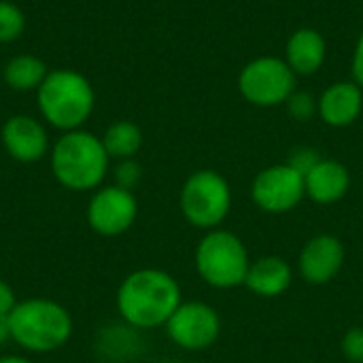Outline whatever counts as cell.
<instances>
[{
  "instance_id": "6da1fadb",
  "label": "cell",
  "mask_w": 363,
  "mask_h": 363,
  "mask_svg": "<svg viewBox=\"0 0 363 363\" xmlns=\"http://www.w3.org/2000/svg\"><path fill=\"white\" fill-rule=\"evenodd\" d=\"M181 302L183 294L179 281L160 268H140L130 272L117 287L115 296L121 321L138 332L166 325Z\"/></svg>"
},
{
  "instance_id": "7a4b0ae2",
  "label": "cell",
  "mask_w": 363,
  "mask_h": 363,
  "mask_svg": "<svg viewBox=\"0 0 363 363\" xmlns=\"http://www.w3.org/2000/svg\"><path fill=\"white\" fill-rule=\"evenodd\" d=\"M11 340L26 353L47 355L68 345L74 332L68 308L49 298H30L15 304L9 315Z\"/></svg>"
},
{
  "instance_id": "3957f363",
  "label": "cell",
  "mask_w": 363,
  "mask_h": 363,
  "mask_svg": "<svg viewBox=\"0 0 363 363\" xmlns=\"http://www.w3.org/2000/svg\"><path fill=\"white\" fill-rule=\"evenodd\" d=\"M108 164L102 138L87 130L64 132L51 149V172L70 191H96L106 179Z\"/></svg>"
},
{
  "instance_id": "277c9868",
  "label": "cell",
  "mask_w": 363,
  "mask_h": 363,
  "mask_svg": "<svg viewBox=\"0 0 363 363\" xmlns=\"http://www.w3.org/2000/svg\"><path fill=\"white\" fill-rule=\"evenodd\" d=\"M36 98L45 121L62 132L81 130L96 102L91 83L74 70H49Z\"/></svg>"
},
{
  "instance_id": "5b68a950",
  "label": "cell",
  "mask_w": 363,
  "mask_h": 363,
  "mask_svg": "<svg viewBox=\"0 0 363 363\" xmlns=\"http://www.w3.org/2000/svg\"><path fill=\"white\" fill-rule=\"evenodd\" d=\"M200 279L215 289H234L245 285L251 266L249 249L230 230H208L194 253Z\"/></svg>"
},
{
  "instance_id": "8992f818",
  "label": "cell",
  "mask_w": 363,
  "mask_h": 363,
  "mask_svg": "<svg viewBox=\"0 0 363 363\" xmlns=\"http://www.w3.org/2000/svg\"><path fill=\"white\" fill-rule=\"evenodd\" d=\"M179 206L189 225L204 232L215 230L232 211V187L223 174L215 170H198L183 183Z\"/></svg>"
},
{
  "instance_id": "52a82bcc",
  "label": "cell",
  "mask_w": 363,
  "mask_h": 363,
  "mask_svg": "<svg viewBox=\"0 0 363 363\" xmlns=\"http://www.w3.org/2000/svg\"><path fill=\"white\" fill-rule=\"evenodd\" d=\"M240 96L259 108H272L285 104L296 91V72L289 64L274 55H262L251 60L238 74Z\"/></svg>"
},
{
  "instance_id": "ba28073f",
  "label": "cell",
  "mask_w": 363,
  "mask_h": 363,
  "mask_svg": "<svg viewBox=\"0 0 363 363\" xmlns=\"http://www.w3.org/2000/svg\"><path fill=\"white\" fill-rule=\"evenodd\" d=\"M306 198L304 174L285 164H274L255 174L251 183L253 204L268 215H285Z\"/></svg>"
},
{
  "instance_id": "9c48e42d",
  "label": "cell",
  "mask_w": 363,
  "mask_h": 363,
  "mask_svg": "<svg viewBox=\"0 0 363 363\" xmlns=\"http://www.w3.org/2000/svg\"><path fill=\"white\" fill-rule=\"evenodd\" d=\"M168 338L183 351H206L221 334V317L206 302H181L164 325Z\"/></svg>"
},
{
  "instance_id": "30bf717a",
  "label": "cell",
  "mask_w": 363,
  "mask_h": 363,
  "mask_svg": "<svg viewBox=\"0 0 363 363\" xmlns=\"http://www.w3.org/2000/svg\"><path fill=\"white\" fill-rule=\"evenodd\" d=\"M87 225L104 238L125 234L138 217V200L134 191L119 185L98 187L87 202Z\"/></svg>"
},
{
  "instance_id": "8fae6325",
  "label": "cell",
  "mask_w": 363,
  "mask_h": 363,
  "mask_svg": "<svg viewBox=\"0 0 363 363\" xmlns=\"http://www.w3.org/2000/svg\"><path fill=\"white\" fill-rule=\"evenodd\" d=\"M347 262V249L342 240L334 234L313 236L300 251L298 270L308 285L332 283Z\"/></svg>"
},
{
  "instance_id": "7c38bea8",
  "label": "cell",
  "mask_w": 363,
  "mask_h": 363,
  "mask_svg": "<svg viewBox=\"0 0 363 363\" xmlns=\"http://www.w3.org/2000/svg\"><path fill=\"white\" fill-rule=\"evenodd\" d=\"M2 145L6 153L21 164H34L49 151V136L43 123L28 115L9 117L2 125Z\"/></svg>"
},
{
  "instance_id": "4fadbf2b",
  "label": "cell",
  "mask_w": 363,
  "mask_h": 363,
  "mask_svg": "<svg viewBox=\"0 0 363 363\" xmlns=\"http://www.w3.org/2000/svg\"><path fill=\"white\" fill-rule=\"evenodd\" d=\"M363 111V89L355 81H336L317 98V115L330 128L353 125Z\"/></svg>"
},
{
  "instance_id": "5bb4252c",
  "label": "cell",
  "mask_w": 363,
  "mask_h": 363,
  "mask_svg": "<svg viewBox=\"0 0 363 363\" xmlns=\"http://www.w3.org/2000/svg\"><path fill=\"white\" fill-rule=\"evenodd\" d=\"M306 198L317 204H336L351 189V172L338 160L323 157L308 174H304Z\"/></svg>"
},
{
  "instance_id": "9a60e30c",
  "label": "cell",
  "mask_w": 363,
  "mask_h": 363,
  "mask_svg": "<svg viewBox=\"0 0 363 363\" xmlns=\"http://www.w3.org/2000/svg\"><path fill=\"white\" fill-rule=\"evenodd\" d=\"M294 283V268L279 255H264L251 262L245 287L259 298H279Z\"/></svg>"
},
{
  "instance_id": "2e32d148",
  "label": "cell",
  "mask_w": 363,
  "mask_h": 363,
  "mask_svg": "<svg viewBox=\"0 0 363 363\" xmlns=\"http://www.w3.org/2000/svg\"><path fill=\"white\" fill-rule=\"evenodd\" d=\"M328 55L325 38L315 28L296 30L285 47V62L296 72V77H311L321 70Z\"/></svg>"
},
{
  "instance_id": "e0dca14e",
  "label": "cell",
  "mask_w": 363,
  "mask_h": 363,
  "mask_svg": "<svg viewBox=\"0 0 363 363\" xmlns=\"http://www.w3.org/2000/svg\"><path fill=\"white\" fill-rule=\"evenodd\" d=\"M47 74V64L36 55H17L4 66V81L17 91L38 89Z\"/></svg>"
},
{
  "instance_id": "ac0fdd59",
  "label": "cell",
  "mask_w": 363,
  "mask_h": 363,
  "mask_svg": "<svg viewBox=\"0 0 363 363\" xmlns=\"http://www.w3.org/2000/svg\"><path fill=\"white\" fill-rule=\"evenodd\" d=\"M102 145L111 160H130L143 147V132L132 121H115L104 132Z\"/></svg>"
},
{
  "instance_id": "d6986e66",
  "label": "cell",
  "mask_w": 363,
  "mask_h": 363,
  "mask_svg": "<svg viewBox=\"0 0 363 363\" xmlns=\"http://www.w3.org/2000/svg\"><path fill=\"white\" fill-rule=\"evenodd\" d=\"M26 30V17L19 6L9 0H0V43L19 38Z\"/></svg>"
},
{
  "instance_id": "ffe728a7",
  "label": "cell",
  "mask_w": 363,
  "mask_h": 363,
  "mask_svg": "<svg viewBox=\"0 0 363 363\" xmlns=\"http://www.w3.org/2000/svg\"><path fill=\"white\" fill-rule=\"evenodd\" d=\"M287 113L296 119V121H311L317 115V98L311 91H302L296 89L289 98H287Z\"/></svg>"
},
{
  "instance_id": "44dd1931",
  "label": "cell",
  "mask_w": 363,
  "mask_h": 363,
  "mask_svg": "<svg viewBox=\"0 0 363 363\" xmlns=\"http://www.w3.org/2000/svg\"><path fill=\"white\" fill-rule=\"evenodd\" d=\"M113 177H115V185H119V187L132 191V189L140 183V179H143V168H140V164H138L134 157L121 160V162L115 166Z\"/></svg>"
},
{
  "instance_id": "7402d4cb",
  "label": "cell",
  "mask_w": 363,
  "mask_h": 363,
  "mask_svg": "<svg viewBox=\"0 0 363 363\" xmlns=\"http://www.w3.org/2000/svg\"><path fill=\"white\" fill-rule=\"evenodd\" d=\"M321 160H323V157L319 155L317 149H313V147H298V149H294V151L289 153L287 164H289L291 168H296L300 174H308Z\"/></svg>"
},
{
  "instance_id": "603a6c76",
  "label": "cell",
  "mask_w": 363,
  "mask_h": 363,
  "mask_svg": "<svg viewBox=\"0 0 363 363\" xmlns=\"http://www.w3.org/2000/svg\"><path fill=\"white\" fill-rule=\"evenodd\" d=\"M340 351L351 363H363V328H351L342 336Z\"/></svg>"
},
{
  "instance_id": "cb8c5ba5",
  "label": "cell",
  "mask_w": 363,
  "mask_h": 363,
  "mask_svg": "<svg viewBox=\"0 0 363 363\" xmlns=\"http://www.w3.org/2000/svg\"><path fill=\"white\" fill-rule=\"evenodd\" d=\"M15 304H17V298H15L13 287L4 279H0V317H9Z\"/></svg>"
},
{
  "instance_id": "d4e9b609",
  "label": "cell",
  "mask_w": 363,
  "mask_h": 363,
  "mask_svg": "<svg viewBox=\"0 0 363 363\" xmlns=\"http://www.w3.org/2000/svg\"><path fill=\"white\" fill-rule=\"evenodd\" d=\"M353 81L363 89V30L359 32V38L355 43V51H353Z\"/></svg>"
},
{
  "instance_id": "484cf974",
  "label": "cell",
  "mask_w": 363,
  "mask_h": 363,
  "mask_svg": "<svg viewBox=\"0 0 363 363\" xmlns=\"http://www.w3.org/2000/svg\"><path fill=\"white\" fill-rule=\"evenodd\" d=\"M11 340V332H9V317H0V345Z\"/></svg>"
},
{
  "instance_id": "4316f807",
  "label": "cell",
  "mask_w": 363,
  "mask_h": 363,
  "mask_svg": "<svg viewBox=\"0 0 363 363\" xmlns=\"http://www.w3.org/2000/svg\"><path fill=\"white\" fill-rule=\"evenodd\" d=\"M0 363H34L32 359L23 357V355H2Z\"/></svg>"
},
{
  "instance_id": "83f0119b",
  "label": "cell",
  "mask_w": 363,
  "mask_h": 363,
  "mask_svg": "<svg viewBox=\"0 0 363 363\" xmlns=\"http://www.w3.org/2000/svg\"><path fill=\"white\" fill-rule=\"evenodd\" d=\"M128 363H138V362H128Z\"/></svg>"
}]
</instances>
